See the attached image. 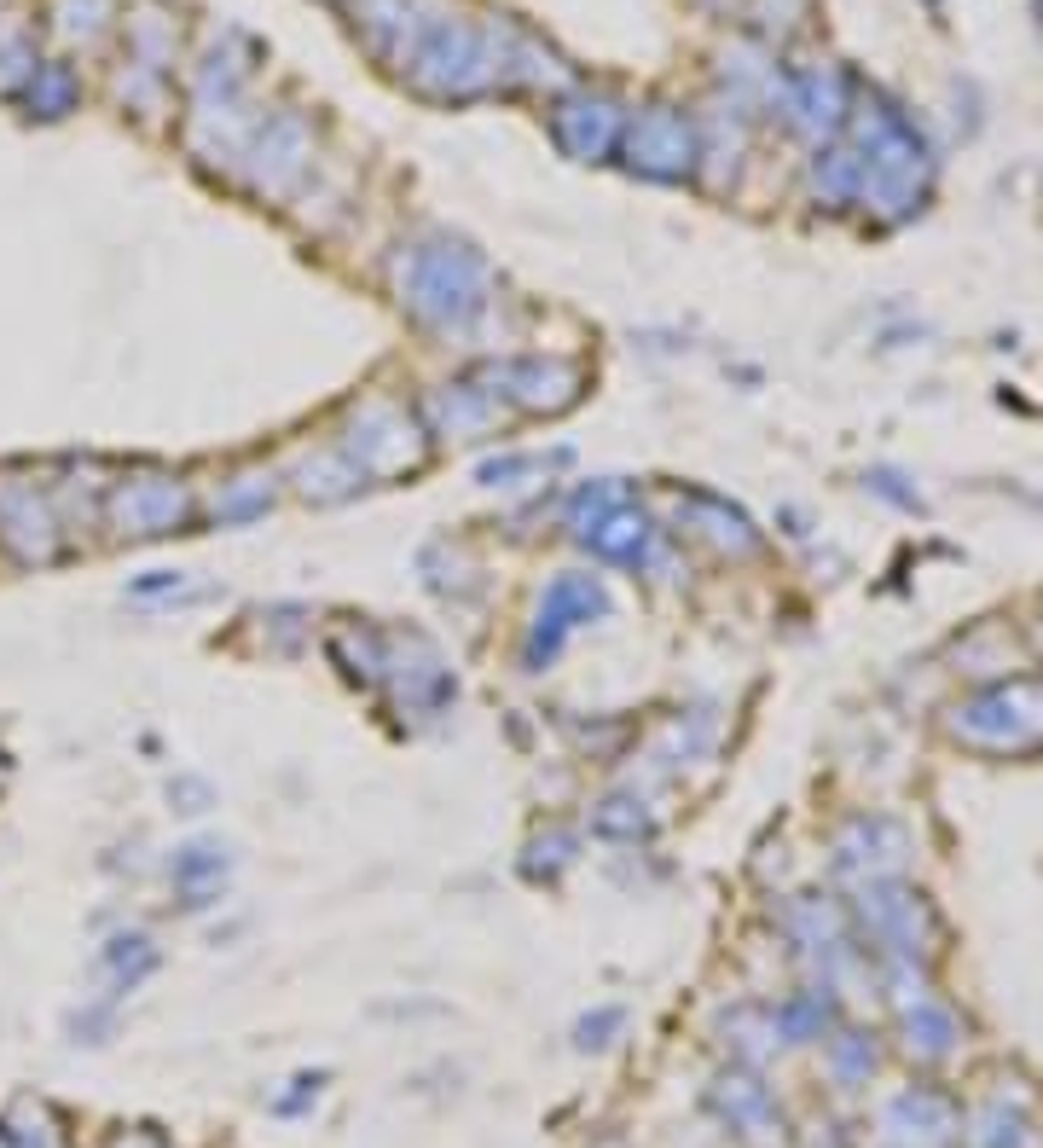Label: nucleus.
<instances>
[{"mask_svg":"<svg viewBox=\"0 0 1043 1148\" xmlns=\"http://www.w3.org/2000/svg\"><path fill=\"white\" fill-rule=\"evenodd\" d=\"M400 302L430 331H464L487 313V267L464 244H412L394 262Z\"/></svg>","mask_w":1043,"mask_h":1148,"instance_id":"f257e3e1","label":"nucleus"},{"mask_svg":"<svg viewBox=\"0 0 1043 1148\" xmlns=\"http://www.w3.org/2000/svg\"><path fill=\"white\" fill-rule=\"evenodd\" d=\"M592 615H608V586L598 574H557L533 610V632H527V667L551 662L563 650V638Z\"/></svg>","mask_w":1043,"mask_h":1148,"instance_id":"f03ea898","label":"nucleus"}]
</instances>
